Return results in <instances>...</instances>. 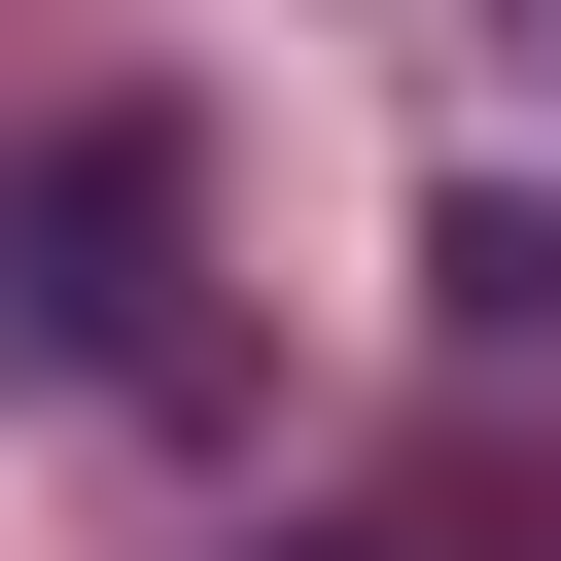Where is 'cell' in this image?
Returning <instances> with one entry per match:
<instances>
[{
	"mask_svg": "<svg viewBox=\"0 0 561 561\" xmlns=\"http://www.w3.org/2000/svg\"><path fill=\"white\" fill-rule=\"evenodd\" d=\"M210 316H175V140L140 105H70V140H0V386H175Z\"/></svg>",
	"mask_w": 561,
	"mask_h": 561,
	"instance_id": "6da1fadb",
	"label": "cell"
}]
</instances>
